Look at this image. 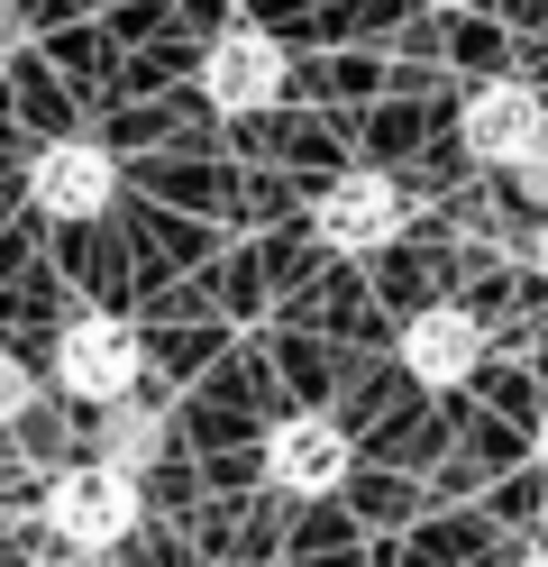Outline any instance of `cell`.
<instances>
[{
    "label": "cell",
    "instance_id": "cell-1",
    "mask_svg": "<svg viewBox=\"0 0 548 567\" xmlns=\"http://www.w3.org/2000/svg\"><path fill=\"white\" fill-rule=\"evenodd\" d=\"M137 522H146V494H137L128 467H110V457H83V467H64L46 485V530L64 549H83V558H110Z\"/></svg>",
    "mask_w": 548,
    "mask_h": 567
},
{
    "label": "cell",
    "instance_id": "cell-2",
    "mask_svg": "<svg viewBox=\"0 0 548 567\" xmlns=\"http://www.w3.org/2000/svg\"><path fill=\"white\" fill-rule=\"evenodd\" d=\"M137 375H146V348H137V330L120 321V311H73V321L55 330V384L73 403L110 412V403L137 394Z\"/></svg>",
    "mask_w": 548,
    "mask_h": 567
},
{
    "label": "cell",
    "instance_id": "cell-3",
    "mask_svg": "<svg viewBox=\"0 0 548 567\" xmlns=\"http://www.w3.org/2000/svg\"><path fill=\"white\" fill-rule=\"evenodd\" d=\"M539 137H548V101H539V83H521V74L475 83L466 111H457V147H466L475 165H494V174H511Z\"/></svg>",
    "mask_w": 548,
    "mask_h": 567
},
{
    "label": "cell",
    "instance_id": "cell-4",
    "mask_svg": "<svg viewBox=\"0 0 548 567\" xmlns=\"http://www.w3.org/2000/svg\"><path fill=\"white\" fill-rule=\"evenodd\" d=\"M283 83H292V55H283V38H266V28H219V38L201 47V101L229 111V120L275 111Z\"/></svg>",
    "mask_w": 548,
    "mask_h": 567
},
{
    "label": "cell",
    "instance_id": "cell-5",
    "mask_svg": "<svg viewBox=\"0 0 548 567\" xmlns=\"http://www.w3.org/2000/svg\"><path fill=\"white\" fill-rule=\"evenodd\" d=\"M311 238L339 247V257H375L402 238V184L393 174H339V184L311 193Z\"/></svg>",
    "mask_w": 548,
    "mask_h": 567
},
{
    "label": "cell",
    "instance_id": "cell-6",
    "mask_svg": "<svg viewBox=\"0 0 548 567\" xmlns=\"http://www.w3.org/2000/svg\"><path fill=\"white\" fill-rule=\"evenodd\" d=\"M28 202L46 210V220H101V210L120 202V165H110V147H92V137H55V147L28 156Z\"/></svg>",
    "mask_w": 548,
    "mask_h": 567
},
{
    "label": "cell",
    "instance_id": "cell-7",
    "mask_svg": "<svg viewBox=\"0 0 548 567\" xmlns=\"http://www.w3.org/2000/svg\"><path fill=\"white\" fill-rule=\"evenodd\" d=\"M475 367H485V321L466 302H430V311L402 321V375L412 384L457 394V384H475Z\"/></svg>",
    "mask_w": 548,
    "mask_h": 567
},
{
    "label": "cell",
    "instance_id": "cell-8",
    "mask_svg": "<svg viewBox=\"0 0 548 567\" xmlns=\"http://www.w3.org/2000/svg\"><path fill=\"white\" fill-rule=\"evenodd\" d=\"M339 476H348V431L329 412H283L275 431H266V485L275 494H339Z\"/></svg>",
    "mask_w": 548,
    "mask_h": 567
},
{
    "label": "cell",
    "instance_id": "cell-9",
    "mask_svg": "<svg viewBox=\"0 0 548 567\" xmlns=\"http://www.w3.org/2000/svg\"><path fill=\"white\" fill-rule=\"evenodd\" d=\"M101 457L137 476L146 457H156V412H137V403H110V412H101Z\"/></svg>",
    "mask_w": 548,
    "mask_h": 567
},
{
    "label": "cell",
    "instance_id": "cell-10",
    "mask_svg": "<svg viewBox=\"0 0 548 567\" xmlns=\"http://www.w3.org/2000/svg\"><path fill=\"white\" fill-rule=\"evenodd\" d=\"M511 184H521V202H530L539 220H548V137H539V147H530L521 165H511Z\"/></svg>",
    "mask_w": 548,
    "mask_h": 567
},
{
    "label": "cell",
    "instance_id": "cell-11",
    "mask_svg": "<svg viewBox=\"0 0 548 567\" xmlns=\"http://www.w3.org/2000/svg\"><path fill=\"white\" fill-rule=\"evenodd\" d=\"M28 394H37V375H28L19 358H0V421H19V412H28Z\"/></svg>",
    "mask_w": 548,
    "mask_h": 567
},
{
    "label": "cell",
    "instance_id": "cell-12",
    "mask_svg": "<svg viewBox=\"0 0 548 567\" xmlns=\"http://www.w3.org/2000/svg\"><path fill=\"white\" fill-rule=\"evenodd\" d=\"M530 275H539V284H548V220H539V229H530Z\"/></svg>",
    "mask_w": 548,
    "mask_h": 567
},
{
    "label": "cell",
    "instance_id": "cell-13",
    "mask_svg": "<svg viewBox=\"0 0 548 567\" xmlns=\"http://www.w3.org/2000/svg\"><path fill=\"white\" fill-rule=\"evenodd\" d=\"M530 449H539V467H548V412H539V431H530Z\"/></svg>",
    "mask_w": 548,
    "mask_h": 567
},
{
    "label": "cell",
    "instance_id": "cell-14",
    "mask_svg": "<svg viewBox=\"0 0 548 567\" xmlns=\"http://www.w3.org/2000/svg\"><path fill=\"white\" fill-rule=\"evenodd\" d=\"M421 10H485V0H421Z\"/></svg>",
    "mask_w": 548,
    "mask_h": 567
},
{
    "label": "cell",
    "instance_id": "cell-15",
    "mask_svg": "<svg viewBox=\"0 0 548 567\" xmlns=\"http://www.w3.org/2000/svg\"><path fill=\"white\" fill-rule=\"evenodd\" d=\"M521 567H548V549H530V558H521Z\"/></svg>",
    "mask_w": 548,
    "mask_h": 567
},
{
    "label": "cell",
    "instance_id": "cell-16",
    "mask_svg": "<svg viewBox=\"0 0 548 567\" xmlns=\"http://www.w3.org/2000/svg\"><path fill=\"white\" fill-rule=\"evenodd\" d=\"M210 567H238V558H210Z\"/></svg>",
    "mask_w": 548,
    "mask_h": 567
}]
</instances>
